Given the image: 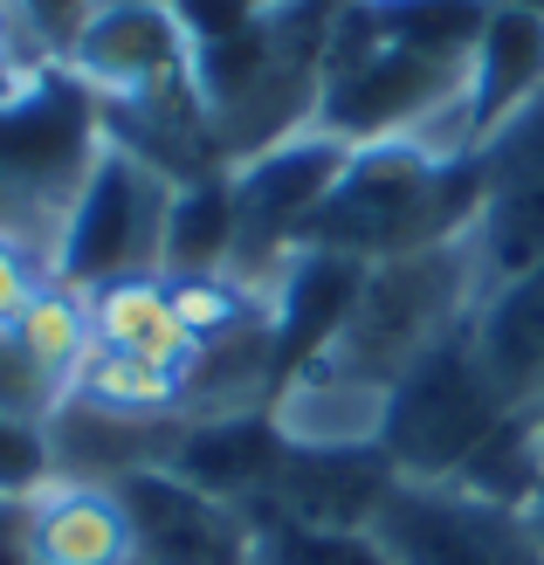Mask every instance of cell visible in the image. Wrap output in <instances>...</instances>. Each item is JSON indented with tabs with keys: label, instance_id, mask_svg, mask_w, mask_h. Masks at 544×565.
Masks as SVG:
<instances>
[{
	"label": "cell",
	"instance_id": "obj_6",
	"mask_svg": "<svg viewBox=\"0 0 544 565\" xmlns=\"http://www.w3.org/2000/svg\"><path fill=\"white\" fill-rule=\"evenodd\" d=\"M166 207H173V180L152 173L146 159H131L125 146H104L63 242H55V282L90 297L131 276H159Z\"/></svg>",
	"mask_w": 544,
	"mask_h": 565
},
{
	"label": "cell",
	"instance_id": "obj_18",
	"mask_svg": "<svg viewBox=\"0 0 544 565\" xmlns=\"http://www.w3.org/2000/svg\"><path fill=\"white\" fill-rule=\"evenodd\" d=\"M448 483H462L469 497H490V503L524 511L531 490L544 483V448H537V428H531V407H510L490 428V441H482L476 456L448 476Z\"/></svg>",
	"mask_w": 544,
	"mask_h": 565
},
{
	"label": "cell",
	"instance_id": "obj_12",
	"mask_svg": "<svg viewBox=\"0 0 544 565\" xmlns=\"http://www.w3.org/2000/svg\"><path fill=\"white\" fill-rule=\"evenodd\" d=\"M537 90H544V14L518 8V0H497L490 21H482L476 55H469V83H462L469 146L482 152Z\"/></svg>",
	"mask_w": 544,
	"mask_h": 565
},
{
	"label": "cell",
	"instance_id": "obj_21",
	"mask_svg": "<svg viewBox=\"0 0 544 565\" xmlns=\"http://www.w3.org/2000/svg\"><path fill=\"white\" fill-rule=\"evenodd\" d=\"M63 401H70V380H63V373H49V365L21 345V331H14V324H0V414L49 428Z\"/></svg>",
	"mask_w": 544,
	"mask_h": 565
},
{
	"label": "cell",
	"instance_id": "obj_10",
	"mask_svg": "<svg viewBox=\"0 0 544 565\" xmlns=\"http://www.w3.org/2000/svg\"><path fill=\"white\" fill-rule=\"evenodd\" d=\"M365 269L372 263L331 256V248H297L276 269L269 282V407L338 345V331H345L352 303L365 290Z\"/></svg>",
	"mask_w": 544,
	"mask_h": 565
},
{
	"label": "cell",
	"instance_id": "obj_5",
	"mask_svg": "<svg viewBox=\"0 0 544 565\" xmlns=\"http://www.w3.org/2000/svg\"><path fill=\"white\" fill-rule=\"evenodd\" d=\"M345 159L352 146H338L331 131H290L227 166V186H235V263H227V276L248 290H269L276 269L297 256L310 214L324 207V193L345 173Z\"/></svg>",
	"mask_w": 544,
	"mask_h": 565
},
{
	"label": "cell",
	"instance_id": "obj_17",
	"mask_svg": "<svg viewBox=\"0 0 544 565\" xmlns=\"http://www.w3.org/2000/svg\"><path fill=\"white\" fill-rule=\"evenodd\" d=\"M490 8H497V0H359V14L372 21L380 42L414 49V55L448 63V70H469Z\"/></svg>",
	"mask_w": 544,
	"mask_h": 565
},
{
	"label": "cell",
	"instance_id": "obj_3",
	"mask_svg": "<svg viewBox=\"0 0 544 565\" xmlns=\"http://www.w3.org/2000/svg\"><path fill=\"white\" fill-rule=\"evenodd\" d=\"M482 297V263H476V235H455L435 248H407L365 269V290L352 303L338 345L310 365V373L352 380L386 393L414 359H427L448 331H462L476 318Z\"/></svg>",
	"mask_w": 544,
	"mask_h": 565
},
{
	"label": "cell",
	"instance_id": "obj_23",
	"mask_svg": "<svg viewBox=\"0 0 544 565\" xmlns=\"http://www.w3.org/2000/svg\"><path fill=\"white\" fill-rule=\"evenodd\" d=\"M49 282H55L49 263H35L28 248H8V242H0V324H21V310L35 303Z\"/></svg>",
	"mask_w": 544,
	"mask_h": 565
},
{
	"label": "cell",
	"instance_id": "obj_27",
	"mask_svg": "<svg viewBox=\"0 0 544 565\" xmlns=\"http://www.w3.org/2000/svg\"><path fill=\"white\" fill-rule=\"evenodd\" d=\"M118 565H159V558H146V552H131V558H118Z\"/></svg>",
	"mask_w": 544,
	"mask_h": 565
},
{
	"label": "cell",
	"instance_id": "obj_16",
	"mask_svg": "<svg viewBox=\"0 0 544 565\" xmlns=\"http://www.w3.org/2000/svg\"><path fill=\"white\" fill-rule=\"evenodd\" d=\"M227 263H235V186H227V173L173 186L159 276H227Z\"/></svg>",
	"mask_w": 544,
	"mask_h": 565
},
{
	"label": "cell",
	"instance_id": "obj_19",
	"mask_svg": "<svg viewBox=\"0 0 544 565\" xmlns=\"http://www.w3.org/2000/svg\"><path fill=\"white\" fill-rule=\"evenodd\" d=\"M14 331H21V345L35 352L49 373H63L70 386H76L83 359H90V345H97V331H90V297L70 290V282H49V290L21 310Z\"/></svg>",
	"mask_w": 544,
	"mask_h": 565
},
{
	"label": "cell",
	"instance_id": "obj_13",
	"mask_svg": "<svg viewBox=\"0 0 544 565\" xmlns=\"http://www.w3.org/2000/svg\"><path fill=\"white\" fill-rule=\"evenodd\" d=\"M469 338H476L482 365H490V380L503 386V401L531 407L544 393V263L490 282L476 297Z\"/></svg>",
	"mask_w": 544,
	"mask_h": 565
},
{
	"label": "cell",
	"instance_id": "obj_1",
	"mask_svg": "<svg viewBox=\"0 0 544 565\" xmlns=\"http://www.w3.org/2000/svg\"><path fill=\"white\" fill-rule=\"evenodd\" d=\"M104 146V104L70 63H35L0 83V242L49 263V276Z\"/></svg>",
	"mask_w": 544,
	"mask_h": 565
},
{
	"label": "cell",
	"instance_id": "obj_25",
	"mask_svg": "<svg viewBox=\"0 0 544 565\" xmlns=\"http://www.w3.org/2000/svg\"><path fill=\"white\" fill-rule=\"evenodd\" d=\"M524 518H531V531H537V545H544V483L531 490V503H524Z\"/></svg>",
	"mask_w": 544,
	"mask_h": 565
},
{
	"label": "cell",
	"instance_id": "obj_7",
	"mask_svg": "<svg viewBox=\"0 0 544 565\" xmlns=\"http://www.w3.org/2000/svg\"><path fill=\"white\" fill-rule=\"evenodd\" d=\"M372 539L393 565H544L524 511L469 497L462 483H414V476H393V490L372 511Z\"/></svg>",
	"mask_w": 544,
	"mask_h": 565
},
{
	"label": "cell",
	"instance_id": "obj_9",
	"mask_svg": "<svg viewBox=\"0 0 544 565\" xmlns=\"http://www.w3.org/2000/svg\"><path fill=\"white\" fill-rule=\"evenodd\" d=\"M476 166H482L476 263L482 290H490V282L544 263V90L476 152Z\"/></svg>",
	"mask_w": 544,
	"mask_h": 565
},
{
	"label": "cell",
	"instance_id": "obj_24",
	"mask_svg": "<svg viewBox=\"0 0 544 565\" xmlns=\"http://www.w3.org/2000/svg\"><path fill=\"white\" fill-rule=\"evenodd\" d=\"M0 565H42L35 497H0Z\"/></svg>",
	"mask_w": 544,
	"mask_h": 565
},
{
	"label": "cell",
	"instance_id": "obj_15",
	"mask_svg": "<svg viewBox=\"0 0 544 565\" xmlns=\"http://www.w3.org/2000/svg\"><path fill=\"white\" fill-rule=\"evenodd\" d=\"M35 545L42 565H118L138 552L110 483H49L35 497Z\"/></svg>",
	"mask_w": 544,
	"mask_h": 565
},
{
	"label": "cell",
	"instance_id": "obj_11",
	"mask_svg": "<svg viewBox=\"0 0 544 565\" xmlns=\"http://www.w3.org/2000/svg\"><path fill=\"white\" fill-rule=\"evenodd\" d=\"M110 490H118L125 518H131L138 552L159 558V565H248V552H255V524L235 503L193 490L173 469L118 476Z\"/></svg>",
	"mask_w": 544,
	"mask_h": 565
},
{
	"label": "cell",
	"instance_id": "obj_14",
	"mask_svg": "<svg viewBox=\"0 0 544 565\" xmlns=\"http://www.w3.org/2000/svg\"><path fill=\"white\" fill-rule=\"evenodd\" d=\"M90 331H97V352L146 359V365H166L180 380L193 365V338L173 310V282L166 276H131V282H110V290H90Z\"/></svg>",
	"mask_w": 544,
	"mask_h": 565
},
{
	"label": "cell",
	"instance_id": "obj_26",
	"mask_svg": "<svg viewBox=\"0 0 544 565\" xmlns=\"http://www.w3.org/2000/svg\"><path fill=\"white\" fill-rule=\"evenodd\" d=\"M531 428H537V448H544V393L531 401Z\"/></svg>",
	"mask_w": 544,
	"mask_h": 565
},
{
	"label": "cell",
	"instance_id": "obj_4",
	"mask_svg": "<svg viewBox=\"0 0 544 565\" xmlns=\"http://www.w3.org/2000/svg\"><path fill=\"white\" fill-rule=\"evenodd\" d=\"M503 414H510V401L490 380V365H482L476 338L462 324L386 386L380 448H386V462L399 476H414V483H448V476L490 441V428Z\"/></svg>",
	"mask_w": 544,
	"mask_h": 565
},
{
	"label": "cell",
	"instance_id": "obj_8",
	"mask_svg": "<svg viewBox=\"0 0 544 565\" xmlns=\"http://www.w3.org/2000/svg\"><path fill=\"white\" fill-rule=\"evenodd\" d=\"M63 63L90 83L104 110L193 90V42L166 0H97Z\"/></svg>",
	"mask_w": 544,
	"mask_h": 565
},
{
	"label": "cell",
	"instance_id": "obj_20",
	"mask_svg": "<svg viewBox=\"0 0 544 565\" xmlns=\"http://www.w3.org/2000/svg\"><path fill=\"white\" fill-rule=\"evenodd\" d=\"M248 565H393L372 531L352 524H255Z\"/></svg>",
	"mask_w": 544,
	"mask_h": 565
},
{
	"label": "cell",
	"instance_id": "obj_22",
	"mask_svg": "<svg viewBox=\"0 0 544 565\" xmlns=\"http://www.w3.org/2000/svg\"><path fill=\"white\" fill-rule=\"evenodd\" d=\"M55 483V448L49 428L0 414V497H42Z\"/></svg>",
	"mask_w": 544,
	"mask_h": 565
},
{
	"label": "cell",
	"instance_id": "obj_2",
	"mask_svg": "<svg viewBox=\"0 0 544 565\" xmlns=\"http://www.w3.org/2000/svg\"><path fill=\"white\" fill-rule=\"evenodd\" d=\"M476 214H482L476 152H441L427 138H380V146H352L345 173L324 193V207L310 214L297 248L386 263L407 248L476 235Z\"/></svg>",
	"mask_w": 544,
	"mask_h": 565
}]
</instances>
